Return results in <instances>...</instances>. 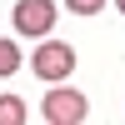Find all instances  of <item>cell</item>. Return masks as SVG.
<instances>
[{
    "label": "cell",
    "mask_w": 125,
    "mask_h": 125,
    "mask_svg": "<svg viewBox=\"0 0 125 125\" xmlns=\"http://www.w3.org/2000/svg\"><path fill=\"white\" fill-rule=\"evenodd\" d=\"M40 115H45L50 125H80V120L90 115V100L80 95V90H70L65 80H60V85L50 90L45 100H40Z\"/></svg>",
    "instance_id": "cell-1"
},
{
    "label": "cell",
    "mask_w": 125,
    "mask_h": 125,
    "mask_svg": "<svg viewBox=\"0 0 125 125\" xmlns=\"http://www.w3.org/2000/svg\"><path fill=\"white\" fill-rule=\"evenodd\" d=\"M30 70H35L40 80H50V85H60V80H70V70H75V50H70L65 40H40V50L30 55Z\"/></svg>",
    "instance_id": "cell-2"
},
{
    "label": "cell",
    "mask_w": 125,
    "mask_h": 125,
    "mask_svg": "<svg viewBox=\"0 0 125 125\" xmlns=\"http://www.w3.org/2000/svg\"><path fill=\"white\" fill-rule=\"evenodd\" d=\"M15 30L30 40H45L50 30H55V0H15Z\"/></svg>",
    "instance_id": "cell-3"
},
{
    "label": "cell",
    "mask_w": 125,
    "mask_h": 125,
    "mask_svg": "<svg viewBox=\"0 0 125 125\" xmlns=\"http://www.w3.org/2000/svg\"><path fill=\"white\" fill-rule=\"evenodd\" d=\"M0 125H25V100L20 95H0Z\"/></svg>",
    "instance_id": "cell-4"
},
{
    "label": "cell",
    "mask_w": 125,
    "mask_h": 125,
    "mask_svg": "<svg viewBox=\"0 0 125 125\" xmlns=\"http://www.w3.org/2000/svg\"><path fill=\"white\" fill-rule=\"evenodd\" d=\"M20 70V45L15 40H0V80H10Z\"/></svg>",
    "instance_id": "cell-5"
},
{
    "label": "cell",
    "mask_w": 125,
    "mask_h": 125,
    "mask_svg": "<svg viewBox=\"0 0 125 125\" xmlns=\"http://www.w3.org/2000/svg\"><path fill=\"white\" fill-rule=\"evenodd\" d=\"M65 10H70V15H100L105 0H65Z\"/></svg>",
    "instance_id": "cell-6"
},
{
    "label": "cell",
    "mask_w": 125,
    "mask_h": 125,
    "mask_svg": "<svg viewBox=\"0 0 125 125\" xmlns=\"http://www.w3.org/2000/svg\"><path fill=\"white\" fill-rule=\"evenodd\" d=\"M115 10H120V15H125V0H115Z\"/></svg>",
    "instance_id": "cell-7"
}]
</instances>
